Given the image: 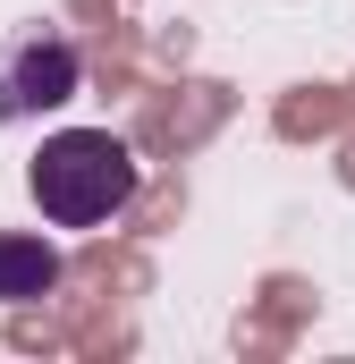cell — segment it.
<instances>
[{
  "instance_id": "cell-1",
  "label": "cell",
  "mask_w": 355,
  "mask_h": 364,
  "mask_svg": "<svg viewBox=\"0 0 355 364\" xmlns=\"http://www.w3.org/2000/svg\"><path fill=\"white\" fill-rule=\"evenodd\" d=\"M26 195L43 203L51 229H102V220H119L127 195H136V153H127L110 127H60V136L34 153Z\"/></svg>"
},
{
  "instance_id": "cell-2",
  "label": "cell",
  "mask_w": 355,
  "mask_h": 364,
  "mask_svg": "<svg viewBox=\"0 0 355 364\" xmlns=\"http://www.w3.org/2000/svg\"><path fill=\"white\" fill-rule=\"evenodd\" d=\"M85 77V60H77V43L60 34V26H17L9 43H0V119H43V110H60L68 93Z\"/></svg>"
},
{
  "instance_id": "cell-3",
  "label": "cell",
  "mask_w": 355,
  "mask_h": 364,
  "mask_svg": "<svg viewBox=\"0 0 355 364\" xmlns=\"http://www.w3.org/2000/svg\"><path fill=\"white\" fill-rule=\"evenodd\" d=\"M51 288H60V246L0 229V305H34V296H51Z\"/></svg>"
}]
</instances>
